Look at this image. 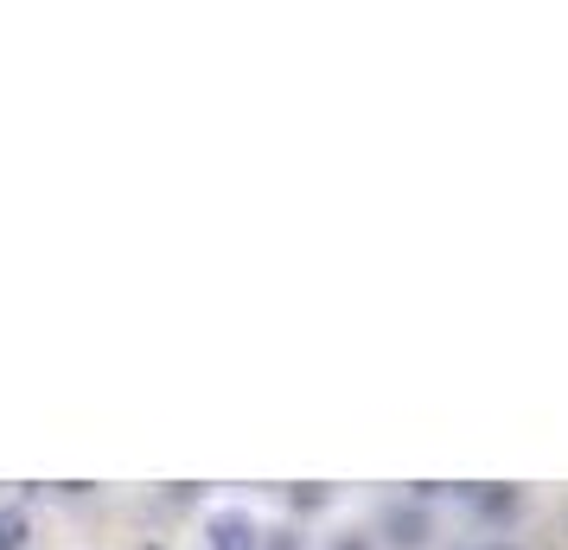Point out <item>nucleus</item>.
I'll return each instance as SVG.
<instances>
[{
  "label": "nucleus",
  "instance_id": "f257e3e1",
  "mask_svg": "<svg viewBox=\"0 0 568 550\" xmlns=\"http://www.w3.org/2000/svg\"><path fill=\"white\" fill-rule=\"evenodd\" d=\"M211 550H256V524L243 519V512L211 519Z\"/></svg>",
  "mask_w": 568,
  "mask_h": 550
},
{
  "label": "nucleus",
  "instance_id": "7ed1b4c3",
  "mask_svg": "<svg viewBox=\"0 0 568 550\" xmlns=\"http://www.w3.org/2000/svg\"><path fill=\"white\" fill-rule=\"evenodd\" d=\"M27 544V512L13 506V512H0V550H20Z\"/></svg>",
  "mask_w": 568,
  "mask_h": 550
},
{
  "label": "nucleus",
  "instance_id": "39448f33",
  "mask_svg": "<svg viewBox=\"0 0 568 550\" xmlns=\"http://www.w3.org/2000/svg\"><path fill=\"white\" fill-rule=\"evenodd\" d=\"M275 550H287V544H275Z\"/></svg>",
  "mask_w": 568,
  "mask_h": 550
},
{
  "label": "nucleus",
  "instance_id": "423d86ee",
  "mask_svg": "<svg viewBox=\"0 0 568 550\" xmlns=\"http://www.w3.org/2000/svg\"><path fill=\"white\" fill-rule=\"evenodd\" d=\"M148 550H160V544H148Z\"/></svg>",
  "mask_w": 568,
  "mask_h": 550
},
{
  "label": "nucleus",
  "instance_id": "f03ea898",
  "mask_svg": "<svg viewBox=\"0 0 568 550\" xmlns=\"http://www.w3.org/2000/svg\"><path fill=\"white\" fill-rule=\"evenodd\" d=\"M384 531H389V544H396V550H422V544H428V519H422L415 506H409V512L396 506V512L384 519Z\"/></svg>",
  "mask_w": 568,
  "mask_h": 550
},
{
  "label": "nucleus",
  "instance_id": "20e7f679",
  "mask_svg": "<svg viewBox=\"0 0 568 550\" xmlns=\"http://www.w3.org/2000/svg\"><path fill=\"white\" fill-rule=\"evenodd\" d=\"M333 550H371V544H364L358 531H345V538H338V544H333Z\"/></svg>",
  "mask_w": 568,
  "mask_h": 550
}]
</instances>
